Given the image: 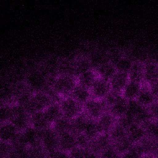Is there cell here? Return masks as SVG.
<instances>
[{"mask_svg":"<svg viewBox=\"0 0 158 158\" xmlns=\"http://www.w3.org/2000/svg\"><path fill=\"white\" fill-rule=\"evenodd\" d=\"M94 70L99 77L108 81H109L114 75L117 72L114 65L110 61L102 64Z\"/></svg>","mask_w":158,"mask_h":158,"instance_id":"22","label":"cell"},{"mask_svg":"<svg viewBox=\"0 0 158 158\" xmlns=\"http://www.w3.org/2000/svg\"><path fill=\"white\" fill-rule=\"evenodd\" d=\"M145 132L153 137H158V120L152 119L141 125Z\"/></svg>","mask_w":158,"mask_h":158,"instance_id":"31","label":"cell"},{"mask_svg":"<svg viewBox=\"0 0 158 158\" xmlns=\"http://www.w3.org/2000/svg\"><path fill=\"white\" fill-rule=\"evenodd\" d=\"M143 83L130 81L124 87L121 94L127 101L136 100L141 89Z\"/></svg>","mask_w":158,"mask_h":158,"instance_id":"16","label":"cell"},{"mask_svg":"<svg viewBox=\"0 0 158 158\" xmlns=\"http://www.w3.org/2000/svg\"><path fill=\"white\" fill-rule=\"evenodd\" d=\"M52 158H67V156H66V154H65L64 152H53Z\"/></svg>","mask_w":158,"mask_h":158,"instance_id":"35","label":"cell"},{"mask_svg":"<svg viewBox=\"0 0 158 158\" xmlns=\"http://www.w3.org/2000/svg\"><path fill=\"white\" fill-rule=\"evenodd\" d=\"M128 101L125 99L122 94L116 101L107 108V111L117 120L125 117L127 113Z\"/></svg>","mask_w":158,"mask_h":158,"instance_id":"9","label":"cell"},{"mask_svg":"<svg viewBox=\"0 0 158 158\" xmlns=\"http://www.w3.org/2000/svg\"><path fill=\"white\" fill-rule=\"evenodd\" d=\"M110 132H111V136L114 139L120 141L125 138V135L127 133V130L117 120V122L112 128V130H110Z\"/></svg>","mask_w":158,"mask_h":158,"instance_id":"30","label":"cell"},{"mask_svg":"<svg viewBox=\"0 0 158 158\" xmlns=\"http://www.w3.org/2000/svg\"><path fill=\"white\" fill-rule=\"evenodd\" d=\"M134 60L130 57L121 54L112 64L114 65L117 71L128 73L131 67Z\"/></svg>","mask_w":158,"mask_h":158,"instance_id":"26","label":"cell"},{"mask_svg":"<svg viewBox=\"0 0 158 158\" xmlns=\"http://www.w3.org/2000/svg\"><path fill=\"white\" fill-rule=\"evenodd\" d=\"M104 158H114V153L110 151H107L104 154Z\"/></svg>","mask_w":158,"mask_h":158,"instance_id":"36","label":"cell"},{"mask_svg":"<svg viewBox=\"0 0 158 158\" xmlns=\"http://www.w3.org/2000/svg\"><path fill=\"white\" fill-rule=\"evenodd\" d=\"M157 154H158V145H157Z\"/></svg>","mask_w":158,"mask_h":158,"instance_id":"38","label":"cell"},{"mask_svg":"<svg viewBox=\"0 0 158 158\" xmlns=\"http://www.w3.org/2000/svg\"><path fill=\"white\" fill-rule=\"evenodd\" d=\"M70 96L83 106L91 98V94L89 89L77 84L72 91Z\"/></svg>","mask_w":158,"mask_h":158,"instance_id":"19","label":"cell"},{"mask_svg":"<svg viewBox=\"0 0 158 158\" xmlns=\"http://www.w3.org/2000/svg\"><path fill=\"white\" fill-rule=\"evenodd\" d=\"M57 75L74 76V59L70 60L67 59L59 60Z\"/></svg>","mask_w":158,"mask_h":158,"instance_id":"25","label":"cell"},{"mask_svg":"<svg viewBox=\"0 0 158 158\" xmlns=\"http://www.w3.org/2000/svg\"><path fill=\"white\" fill-rule=\"evenodd\" d=\"M117 119L115 118L107 110L106 111L98 120L97 122L101 133H105L108 131H110L115 123Z\"/></svg>","mask_w":158,"mask_h":158,"instance_id":"17","label":"cell"},{"mask_svg":"<svg viewBox=\"0 0 158 158\" xmlns=\"http://www.w3.org/2000/svg\"><path fill=\"white\" fill-rule=\"evenodd\" d=\"M72 156L73 158H86L88 154L86 152L81 148H75L72 149Z\"/></svg>","mask_w":158,"mask_h":158,"instance_id":"33","label":"cell"},{"mask_svg":"<svg viewBox=\"0 0 158 158\" xmlns=\"http://www.w3.org/2000/svg\"><path fill=\"white\" fill-rule=\"evenodd\" d=\"M89 118L83 112L71 120V131L73 133H77L78 135L83 133Z\"/></svg>","mask_w":158,"mask_h":158,"instance_id":"24","label":"cell"},{"mask_svg":"<svg viewBox=\"0 0 158 158\" xmlns=\"http://www.w3.org/2000/svg\"><path fill=\"white\" fill-rule=\"evenodd\" d=\"M107 110L104 101L91 98L83 105V112L89 118L95 120H97Z\"/></svg>","mask_w":158,"mask_h":158,"instance_id":"6","label":"cell"},{"mask_svg":"<svg viewBox=\"0 0 158 158\" xmlns=\"http://www.w3.org/2000/svg\"><path fill=\"white\" fill-rule=\"evenodd\" d=\"M53 102H55L54 100L48 93L38 91L33 93L28 103L24 108L30 115L35 112L44 110Z\"/></svg>","mask_w":158,"mask_h":158,"instance_id":"3","label":"cell"},{"mask_svg":"<svg viewBox=\"0 0 158 158\" xmlns=\"http://www.w3.org/2000/svg\"><path fill=\"white\" fill-rule=\"evenodd\" d=\"M30 115L20 105L12 103V115L10 121L19 131H23L30 126Z\"/></svg>","mask_w":158,"mask_h":158,"instance_id":"5","label":"cell"},{"mask_svg":"<svg viewBox=\"0 0 158 158\" xmlns=\"http://www.w3.org/2000/svg\"><path fill=\"white\" fill-rule=\"evenodd\" d=\"M12 104H0V125L10 121L12 115Z\"/></svg>","mask_w":158,"mask_h":158,"instance_id":"29","label":"cell"},{"mask_svg":"<svg viewBox=\"0 0 158 158\" xmlns=\"http://www.w3.org/2000/svg\"><path fill=\"white\" fill-rule=\"evenodd\" d=\"M129 81L128 73L117 72L109 80L111 91L121 94L124 87Z\"/></svg>","mask_w":158,"mask_h":158,"instance_id":"11","label":"cell"},{"mask_svg":"<svg viewBox=\"0 0 158 158\" xmlns=\"http://www.w3.org/2000/svg\"><path fill=\"white\" fill-rule=\"evenodd\" d=\"M149 86L155 99L158 101V80L149 85Z\"/></svg>","mask_w":158,"mask_h":158,"instance_id":"34","label":"cell"},{"mask_svg":"<svg viewBox=\"0 0 158 158\" xmlns=\"http://www.w3.org/2000/svg\"><path fill=\"white\" fill-rule=\"evenodd\" d=\"M49 76L42 69H34L26 75L24 83L33 92L44 91L49 86Z\"/></svg>","mask_w":158,"mask_h":158,"instance_id":"1","label":"cell"},{"mask_svg":"<svg viewBox=\"0 0 158 158\" xmlns=\"http://www.w3.org/2000/svg\"><path fill=\"white\" fill-rule=\"evenodd\" d=\"M136 101L141 106L148 108L157 100L152 94L149 85L143 83Z\"/></svg>","mask_w":158,"mask_h":158,"instance_id":"14","label":"cell"},{"mask_svg":"<svg viewBox=\"0 0 158 158\" xmlns=\"http://www.w3.org/2000/svg\"><path fill=\"white\" fill-rule=\"evenodd\" d=\"M19 130L10 122L0 125V141L4 143L14 141L19 135Z\"/></svg>","mask_w":158,"mask_h":158,"instance_id":"10","label":"cell"},{"mask_svg":"<svg viewBox=\"0 0 158 158\" xmlns=\"http://www.w3.org/2000/svg\"><path fill=\"white\" fill-rule=\"evenodd\" d=\"M39 136L43 144L51 151H53L58 145V135L51 127L39 131Z\"/></svg>","mask_w":158,"mask_h":158,"instance_id":"8","label":"cell"},{"mask_svg":"<svg viewBox=\"0 0 158 158\" xmlns=\"http://www.w3.org/2000/svg\"><path fill=\"white\" fill-rule=\"evenodd\" d=\"M144 63V83L150 85L158 80V62L155 60H148Z\"/></svg>","mask_w":158,"mask_h":158,"instance_id":"13","label":"cell"},{"mask_svg":"<svg viewBox=\"0 0 158 158\" xmlns=\"http://www.w3.org/2000/svg\"><path fill=\"white\" fill-rule=\"evenodd\" d=\"M86 158H97V157L96 156H94V154H88Z\"/></svg>","mask_w":158,"mask_h":158,"instance_id":"37","label":"cell"},{"mask_svg":"<svg viewBox=\"0 0 158 158\" xmlns=\"http://www.w3.org/2000/svg\"><path fill=\"white\" fill-rule=\"evenodd\" d=\"M91 69H93L88 56H81L74 59V76L76 78Z\"/></svg>","mask_w":158,"mask_h":158,"instance_id":"20","label":"cell"},{"mask_svg":"<svg viewBox=\"0 0 158 158\" xmlns=\"http://www.w3.org/2000/svg\"><path fill=\"white\" fill-rule=\"evenodd\" d=\"M90 91L91 98L103 101L111 91L109 81L98 77L90 88Z\"/></svg>","mask_w":158,"mask_h":158,"instance_id":"7","label":"cell"},{"mask_svg":"<svg viewBox=\"0 0 158 158\" xmlns=\"http://www.w3.org/2000/svg\"><path fill=\"white\" fill-rule=\"evenodd\" d=\"M43 112L46 120L51 127L55 122L62 117L59 102H53L43 110Z\"/></svg>","mask_w":158,"mask_h":158,"instance_id":"15","label":"cell"},{"mask_svg":"<svg viewBox=\"0 0 158 158\" xmlns=\"http://www.w3.org/2000/svg\"><path fill=\"white\" fill-rule=\"evenodd\" d=\"M59 102L62 117L72 120L83 112V106L71 96L61 98Z\"/></svg>","mask_w":158,"mask_h":158,"instance_id":"4","label":"cell"},{"mask_svg":"<svg viewBox=\"0 0 158 158\" xmlns=\"http://www.w3.org/2000/svg\"><path fill=\"white\" fill-rule=\"evenodd\" d=\"M77 85V78L74 76L57 75L54 78L51 88L61 99L69 96Z\"/></svg>","mask_w":158,"mask_h":158,"instance_id":"2","label":"cell"},{"mask_svg":"<svg viewBox=\"0 0 158 158\" xmlns=\"http://www.w3.org/2000/svg\"><path fill=\"white\" fill-rule=\"evenodd\" d=\"M30 123L31 127L38 131L51 127L46 120L43 111L36 112L30 115Z\"/></svg>","mask_w":158,"mask_h":158,"instance_id":"23","label":"cell"},{"mask_svg":"<svg viewBox=\"0 0 158 158\" xmlns=\"http://www.w3.org/2000/svg\"><path fill=\"white\" fill-rule=\"evenodd\" d=\"M128 75L130 81L143 83L144 78V62L139 60H134Z\"/></svg>","mask_w":158,"mask_h":158,"instance_id":"12","label":"cell"},{"mask_svg":"<svg viewBox=\"0 0 158 158\" xmlns=\"http://www.w3.org/2000/svg\"><path fill=\"white\" fill-rule=\"evenodd\" d=\"M77 144V136L72 131H66L58 135V145L64 150L73 149Z\"/></svg>","mask_w":158,"mask_h":158,"instance_id":"18","label":"cell"},{"mask_svg":"<svg viewBox=\"0 0 158 158\" xmlns=\"http://www.w3.org/2000/svg\"><path fill=\"white\" fill-rule=\"evenodd\" d=\"M148 109L152 118L154 120H158V101H155Z\"/></svg>","mask_w":158,"mask_h":158,"instance_id":"32","label":"cell"},{"mask_svg":"<svg viewBox=\"0 0 158 158\" xmlns=\"http://www.w3.org/2000/svg\"><path fill=\"white\" fill-rule=\"evenodd\" d=\"M98 77V75L95 70L91 69L81 73L77 77V84L90 89Z\"/></svg>","mask_w":158,"mask_h":158,"instance_id":"21","label":"cell"},{"mask_svg":"<svg viewBox=\"0 0 158 158\" xmlns=\"http://www.w3.org/2000/svg\"><path fill=\"white\" fill-rule=\"evenodd\" d=\"M100 133H101L97 120L89 118L83 134H84L88 138H91L96 136Z\"/></svg>","mask_w":158,"mask_h":158,"instance_id":"28","label":"cell"},{"mask_svg":"<svg viewBox=\"0 0 158 158\" xmlns=\"http://www.w3.org/2000/svg\"><path fill=\"white\" fill-rule=\"evenodd\" d=\"M51 127L58 135L66 131H71V120L62 117L55 122Z\"/></svg>","mask_w":158,"mask_h":158,"instance_id":"27","label":"cell"}]
</instances>
